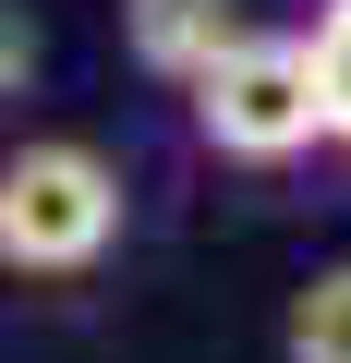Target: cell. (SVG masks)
<instances>
[{
	"label": "cell",
	"mask_w": 351,
	"mask_h": 363,
	"mask_svg": "<svg viewBox=\"0 0 351 363\" xmlns=\"http://www.w3.org/2000/svg\"><path fill=\"white\" fill-rule=\"evenodd\" d=\"M121 242V169L85 133L0 145V267L13 279H85Z\"/></svg>",
	"instance_id": "1"
},
{
	"label": "cell",
	"mask_w": 351,
	"mask_h": 363,
	"mask_svg": "<svg viewBox=\"0 0 351 363\" xmlns=\"http://www.w3.org/2000/svg\"><path fill=\"white\" fill-rule=\"evenodd\" d=\"M194 133L218 145V157H243V169H279V157H303L315 133H327V73H315V37H230L194 85Z\"/></svg>",
	"instance_id": "2"
},
{
	"label": "cell",
	"mask_w": 351,
	"mask_h": 363,
	"mask_svg": "<svg viewBox=\"0 0 351 363\" xmlns=\"http://www.w3.org/2000/svg\"><path fill=\"white\" fill-rule=\"evenodd\" d=\"M121 37L157 85H194L230 37H243V0H121Z\"/></svg>",
	"instance_id": "3"
},
{
	"label": "cell",
	"mask_w": 351,
	"mask_h": 363,
	"mask_svg": "<svg viewBox=\"0 0 351 363\" xmlns=\"http://www.w3.org/2000/svg\"><path fill=\"white\" fill-rule=\"evenodd\" d=\"M279 351L291 363H351V267H315L279 315Z\"/></svg>",
	"instance_id": "4"
},
{
	"label": "cell",
	"mask_w": 351,
	"mask_h": 363,
	"mask_svg": "<svg viewBox=\"0 0 351 363\" xmlns=\"http://www.w3.org/2000/svg\"><path fill=\"white\" fill-rule=\"evenodd\" d=\"M315 73H327V133L351 145V0L315 13Z\"/></svg>",
	"instance_id": "5"
},
{
	"label": "cell",
	"mask_w": 351,
	"mask_h": 363,
	"mask_svg": "<svg viewBox=\"0 0 351 363\" xmlns=\"http://www.w3.org/2000/svg\"><path fill=\"white\" fill-rule=\"evenodd\" d=\"M37 85V25H25V0H0V97H25Z\"/></svg>",
	"instance_id": "6"
}]
</instances>
